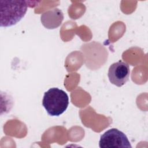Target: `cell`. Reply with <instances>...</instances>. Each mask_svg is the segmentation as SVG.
<instances>
[{
    "instance_id": "4",
    "label": "cell",
    "mask_w": 148,
    "mask_h": 148,
    "mask_svg": "<svg viewBox=\"0 0 148 148\" xmlns=\"http://www.w3.org/2000/svg\"><path fill=\"white\" fill-rule=\"evenodd\" d=\"M130 74V69L128 64L119 61L109 66L108 76L112 84L117 87H121L128 80Z\"/></svg>"
},
{
    "instance_id": "3",
    "label": "cell",
    "mask_w": 148,
    "mask_h": 148,
    "mask_svg": "<svg viewBox=\"0 0 148 148\" xmlns=\"http://www.w3.org/2000/svg\"><path fill=\"white\" fill-rule=\"evenodd\" d=\"M99 146L101 148L132 147L126 135L114 128L108 130L101 136Z\"/></svg>"
},
{
    "instance_id": "2",
    "label": "cell",
    "mask_w": 148,
    "mask_h": 148,
    "mask_svg": "<svg viewBox=\"0 0 148 148\" xmlns=\"http://www.w3.org/2000/svg\"><path fill=\"white\" fill-rule=\"evenodd\" d=\"M68 105V95L61 89L53 87L44 93L42 105L50 116H60L66 110Z\"/></svg>"
},
{
    "instance_id": "1",
    "label": "cell",
    "mask_w": 148,
    "mask_h": 148,
    "mask_svg": "<svg viewBox=\"0 0 148 148\" xmlns=\"http://www.w3.org/2000/svg\"><path fill=\"white\" fill-rule=\"evenodd\" d=\"M40 2L30 1L0 0V25L9 27L16 24L23 18L28 7H35Z\"/></svg>"
},
{
    "instance_id": "5",
    "label": "cell",
    "mask_w": 148,
    "mask_h": 148,
    "mask_svg": "<svg viewBox=\"0 0 148 148\" xmlns=\"http://www.w3.org/2000/svg\"><path fill=\"white\" fill-rule=\"evenodd\" d=\"M64 19V14L61 10L54 8L49 10L40 16V21L42 25L47 29H55L58 27Z\"/></svg>"
}]
</instances>
